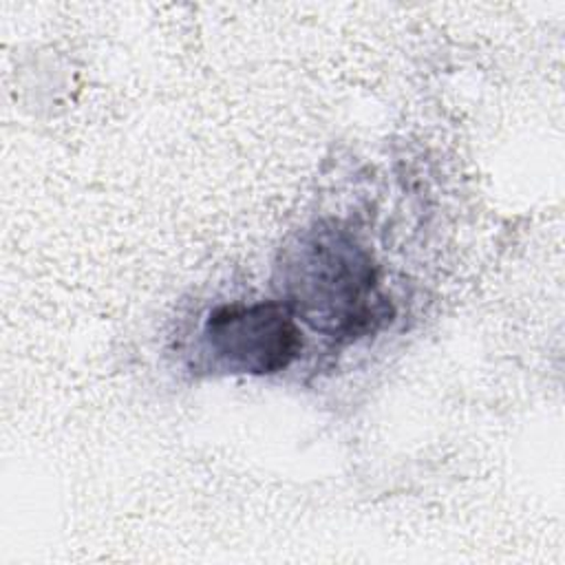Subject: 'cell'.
<instances>
[{"instance_id":"6da1fadb","label":"cell","mask_w":565,"mask_h":565,"mask_svg":"<svg viewBox=\"0 0 565 565\" xmlns=\"http://www.w3.org/2000/svg\"><path fill=\"white\" fill-rule=\"evenodd\" d=\"M282 302L313 331L355 342L391 322L371 254L344 230L316 225L282 252L278 265Z\"/></svg>"},{"instance_id":"7a4b0ae2","label":"cell","mask_w":565,"mask_h":565,"mask_svg":"<svg viewBox=\"0 0 565 565\" xmlns=\"http://www.w3.org/2000/svg\"><path fill=\"white\" fill-rule=\"evenodd\" d=\"M300 349L302 333L282 300L221 305L201 333V353L221 373L271 375L287 369Z\"/></svg>"}]
</instances>
